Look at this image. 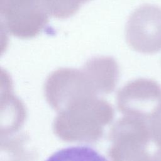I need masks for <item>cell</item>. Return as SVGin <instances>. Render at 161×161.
<instances>
[{"label":"cell","instance_id":"6da1fadb","mask_svg":"<svg viewBox=\"0 0 161 161\" xmlns=\"http://www.w3.org/2000/svg\"><path fill=\"white\" fill-rule=\"evenodd\" d=\"M47 13L42 0H0L1 28L19 38L36 36L48 22Z\"/></svg>","mask_w":161,"mask_h":161},{"label":"cell","instance_id":"7a4b0ae2","mask_svg":"<svg viewBox=\"0 0 161 161\" xmlns=\"http://www.w3.org/2000/svg\"><path fill=\"white\" fill-rule=\"evenodd\" d=\"M126 40L134 50L143 53L161 50V8L144 4L135 9L126 26Z\"/></svg>","mask_w":161,"mask_h":161},{"label":"cell","instance_id":"3957f363","mask_svg":"<svg viewBox=\"0 0 161 161\" xmlns=\"http://www.w3.org/2000/svg\"><path fill=\"white\" fill-rule=\"evenodd\" d=\"M45 161H109L94 148L84 145L71 146L54 152Z\"/></svg>","mask_w":161,"mask_h":161},{"label":"cell","instance_id":"277c9868","mask_svg":"<svg viewBox=\"0 0 161 161\" xmlns=\"http://www.w3.org/2000/svg\"><path fill=\"white\" fill-rule=\"evenodd\" d=\"M48 13L57 19H66L76 13L89 0H42Z\"/></svg>","mask_w":161,"mask_h":161},{"label":"cell","instance_id":"5b68a950","mask_svg":"<svg viewBox=\"0 0 161 161\" xmlns=\"http://www.w3.org/2000/svg\"><path fill=\"white\" fill-rule=\"evenodd\" d=\"M151 132L156 146L161 149V106L152 116Z\"/></svg>","mask_w":161,"mask_h":161},{"label":"cell","instance_id":"8992f818","mask_svg":"<svg viewBox=\"0 0 161 161\" xmlns=\"http://www.w3.org/2000/svg\"><path fill=\"white\" fill-rule=\"evenodd\" d=\"M152 161H161V149L156 151L152 158Z\"/></svg>","mask_w":161,"mask_h":161}]
</instances>
